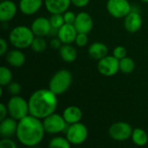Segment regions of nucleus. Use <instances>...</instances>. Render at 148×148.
I'll return each instance as SVG.
<instances>
[{"label":"nucleus","mask_w":148,"mask_h":148,"mask_svg":"<svg viewBox=\"0 0 148 148\" xmlns=\"http://www.w3.org/2000/svg\"><path fill=\"white\" fill-rule=\"evenodd\" d=\"M45 133L42 121L28 114L18 121L16 136L22 145L36 147L42 141Z\"/></svg>","instance_id":"obj_1"},{"label":"nucleus","mask_w":148,"mask_h":148,"mask_svg":"<svg viewBox=\"0 0 148 148\" xmlns=\"http://www.w3.org/2000/svg\"><path fill=\"white\" fill-rule=\"evenodd\" d=\"M42 124L45 132L51 134H60L68 128V123L64 120L63 116L59 114H56V112L44 118L42 120Z\"/></svg>","instance_id":"obj_7"},{"label":"nucleus","mask_w":148,"mask_h":148,"mask_svg":"<svg viewBox=\"0 0 148 148\" xmlns=\"http://www.w3.org/2000/svg\"><path fill=\"white\" fill-rule=\"evenodd\" d=\"M71 144L67 138L56 136L54 137L49 143V147L50 148H69Z\"/></svg>","instance_id":"obj_25"},{"label":"nucleus","mask_w":148,"mask_h":148,"mask_svg":"<svg viewBox=\"0 0 148 148\" xmlns=\"http://www.w3.org/2000/svg\"><path fill=\"white\" fill-rule=\"evenodd\" d=\"M108 48L104 42H93L88 48V55L95 60H101L108 56Z\"/></svg>","instance_id":"obj_21"},{"label":"nucleus","mask_w":148,"mask_h":148,"mask_svg":"<svg viewBox=\"0 0 148 148\" xmlns=\"http://www.w3.org/2000/svg\"><path fill=\"white\" fill-rule=\"evenodd\" d=\"M62 116L66 122L68 123V125H71L81 121L82 118V112L79 107L69 106L64 109Z\"/></svg>","instance_id":"obj_20"},{"label":"nucleus","mask_w":148,"mask_h":148,"mask_svg":"<svg viewBox=\"0 0 148 148\" xmlns=\"http://www.w3.org/2000/svg\"><path fill=\"white\" fill-rule=\"evenodd\" d=\"M143 20L140 14L132 10L125 17H124V27L130 33L138 32L142 27Z\"/></svg>","instance_id":"obj_12"},{"label":"nucleus","mask_w":148,"mask_h":148,"mask_svg":"<svg viewBox=\"0 0 148 148\" xmlns=\"http://www.w3.org/2000/svg\"><path fill=\"white\" fill-rule=\"evenodd\" d=\"M44 3V0H20L19 10L21 12L27 16L36 14Z\"/></svg>","instance_id":"obj_17"},{"label":"nucleus","mask_w":148,"mask_h":148,"mask_svg":"<svg viewBox=\"0 0 148 148\" xmlns=\"http://www.w3.org/2000/svg\"><path fill=\"white\" fill-rule=\"evenodd\" d=\"M107 10L114 18H124L133 10L128 0H108Z\"/></svg>","instance_id":"obj_8"},{"label":"nucleus","mask_w":148,"mask_h":148,"mask_svg":"<svg viewBox=\"0 0 148 148\" xmlns=\"http://www.w3.org/2000/svg\"><path fill=\"white\" fill-rule=\"evenodd\" d=\"M49 19L52 29H56V31L65 23L64 18H63V14H61V13L51 14V16Z\"/></svg>","instance_id":"obj_28"},{"label":"nucleus","mask_w":148,"mask_h":148,"mask_svg":"<svg viewBox=\"0 0 148 148\" xmlns=\"http://www.w3.org/2000/svg\"><path fill=\"white\" fill-rule=\"evenodd\" d=\"M50 45L53 49H60L62 46V42L58 38H54L50 42Z\"/></svg>","instance_id":"obj_37"},{"label":"nucleus","mask_w":148,"mask_h":148,"mask_svg":"<svg viewBox=\"0 0 148 148\" xmlns=\"http://www.w3.org/2000/svg\"><path fill=\"white\" fill-rule=\"evenodd\" d=\"M72 74L68 69H60L51 77L49 88L56 95H61L67 92L72 83Z\"/></svg>","instance_id":"obj_4"},{"label":"nucleus","mask_w":148,"mask_h":148,"mask_svg":"<svg viewBox=\"0 0 148 148\" xmlns=\"http://www.w3.org/2000/svg\"><path fill=\"white\" fill-rule=\"evenodd\" d=\"M78 32L74 24L64 23L57 30V37L62 42L63 44H71L75 42Z\"/></svg>","instance_id":"obj_14"},{"label":"nucleus","mask_w":148,"mask_h":148,"mask_svg":"<svg viewBox=\"0 0 148 148\" xmlns=\"http://www.w3.org/2000/svg\"><path fill=\"white\" fill-rule=\"evenodd\" d=\"M63 18H64V22L65 23H70V24H74L75 18H76V15L70 10H67L63 13Z\"/></svg>","instance_id":"obj_32"},{"label":"nucleus","mask_w":148,"mask_h":148,"mask_svg":"<svg viewBox=\"0 0 148 148\" xmlns=\"http://www.w3.org/2000/svg\"><path fill=\"white\" fill-rule=\"evenodd\" d=\"M28 102L29 114L41 120L55 113L58 105L57 95L49 88H42L33 92Z\"/></svg>","instance_id":"obj_2"},{"label":"nucleus","mask_w":148,"mask_h":148,"mask_svg":"<svg viewBox=\"0 0 148 148\" xmlns=\"http://www.w3.org/2000/svg\"><path fill=\"white\" fill-rule=\"evenodd\" d=\"M8 114L10 117L19 121L29 114V102L19 95H12L7 103Z\"/></svg>","instance_id":"obj_5"},{"label":"nucleus","mask_w":148,"mask_h":148,"mask_svg":"<svg viewBox=\"0 0 148 148\" xmlns=\"http://www.w3.org/2000/svg\"><path fill=\"white\" fill-rule=\"evenodd\" d=\"M90 0H71V3L78 8L85 7L88 4Z\"/></svg>","instance_id":"obj_34"},{"label":"nucleus","mask_w":148,"mask_h":148,"mask_svg":"<svg viewBox=\"0 0 148 148\" xmlns=\"http://www.w3.org/2000/svg\"><path fill=\"white\" fill-rule=\"evenodd\" d=\"M131 138L132 141L138 147H143L147 145L148 142V135L147 132L140 127H137L133 130Z\"/></svg>","instance_id":"obj_23"},{"label":"nucleus","mask_w":148,"mask_h":148,"mask_svg":"<svg viewBox=\"0 0 148 148\" xmlns=\"http://www.w3.org/2000/svg\"><path fill=\"white\" fill-rule=\"evenodd\" d=\"M5 59H6V62L14 68L22 67L26 61L25 55L21 51L20 49H16L8 51L6 53Z\"/></svg>","instance_id":"obj_19"},{"label":"nucleus","mask_w":148,"mask_h":148,"mask_svg":"<svg viewBox=\"0 0 148 148\" xmlns=\"http://www.w3.org/2000/svg\"><path fill=\"white\" fill-rule=\"evenodd\" d=\"M30 28L35 36H42V37L48 36L52 29L49 19L44 16H40L36 18L32 22Z\"/></svg>","instance_id":"obj_13"},{"label":"nucleus","mask_w":148,"mask_h":148,"mask_svg":"<svg viewBox=\"0 0 148 148\" xmlns=\"http://www.w3.org/2000/svg\"><path fill=\"white\" fill-rule=\"evenodd\" d=\"M142 2H144V3H148V0H141Z\"/></svg>","instance_id":"obj_38"},{"label":"nucleus","mask_w":148,"mask_h":148,"mask_svg":"<svg viewBox=\"0 0 148 148\" xmlns=\"http://www.w3.org/2000/svg\"><path fill=\"white\" fill-rule=\"evenodd\" d=\"M7 49H8L7 42H6L3 38H1V39H0V55H1V56L6 55Z\"/></svg>","instance_id":"obj_35"},{"label":"nucleus","mask_w":148,"mask_h":148,"mask_svg":"<svg viewBox=\"0 0 148 148\" xmlns=\"http://www.w3.org/2000/svg\"><path fill=\"white\" fill-rule=\"evenodd\" d=\"M97 69L104 76H113L120 70V60L114 56H106L98 61Z\"/></svg>","instance_id":"obj_9"},{"label":"nucleus","mask_w":148,"mask_h":148,"mask_svg":"<svg viewBox=\"0 0 148 148\" xmlns=\"http://www.w3.org/2000/svg\"><path fill=\"white\" fill-rule=\"evenodd\" d=\"M135 69L134 61L128 56H126L120 60V70L124 74H130Z\"/></svg>","instance_id":"obj_24"},{"label":"nucleus","mask_w":148,"mask_h":148,"mask_svg":"<svg viewBox=\"0 0 148 148\" xmlns=\"http://www.w3.org/2000/svg\"><path fill=\"white\" fill-rule=\"evenodd\" d=\"M8 90H9V92H10V94L11 95H18L19 93L22 90L21 84H19L16 82H11L8 85Z\"/></svg>","instance_id":"obj_31"},{"label":"nucleus","mask_w":148,"mask_h":148,"mask_svg":"<svg viewBox=\"0 0 148 148\" xmlns=\"http://www.w3.org/2000/svg\"><path fill=\"white\" fill-rule=\"evenodd\" d=\"M88 136V130L87 127L81 123H74L69 125L66 129V138L71 145L79 146L86 141Z\"/></svg>","instance_id":"obj_6"},{"label":"nucleus","mask_w":148,"mask_h":148,"mask_svg":"<svg viewBox=\"0 0 148 148\" xmlns=\"http://www.w3.org/2000/svg\"><path fill=\"white\" fill-rule=\"evenodd\" d=\"M59 55L66 62H73L77 58V51L71 44H63L59 49Z\"/></svg>","instance_id":"obj_22"},{"label":"nucleus","mask_w":148,"mask_h":148,"mask_svg":"<svg viewBox=\"0 0 148 148\" xmlns=\"http://www.w3.org/2000/svg\"><path fill=\"white\" fill-rule=\"evenodd\" d=\"M70 4L71 0H44L45 8L50 14H63L69 10Z\"/></svg>","instance_id":"obj_16"},{"label":"nucleus","mask_w":148,"mask_h":148,"mask_svg":"<svg viewBox=\"0 0 148 148\" xmlns=\"http://www.w3.org/2000/svg\"><path fill=\"white\" fill-rule=\"evenodd\" d=\"M17 11L16 3L11 0H3L0 3V21L7 23L12 20Z\"/></svg>","instance_id":"obj_15"},{"label":"nucleus","mask_w":148,"mask_h":148,"mask_svg":"<svg viewBox=\"0 0 148 148\" xmlns=\"http://www.w3.org/2000/svg\"><path fill=\"white\" fill-rule=\"evenodd\" d=\"M16 120L12 117H6L1 121L0 123V134L3 138H10L16 134L17 129Z\"/></svg>","instance_id":"obj_18"},{"label":"nucleus","mask_w":148,"mask_h":148,"mask_svg":"<svg viewBox=\"0 0 148 148\" xmlns=\"http://www.w3.org/2000/svg\"><path fill=\"white\" fill-rule=\"evenodd\" d=\"M127 49L123 46H117L113 50V56L117 59L121 60L127 56Z\"/></svg>","instance_id":"obj_30"},{"label":"nucleus","mask_w":148,"mask_h":148,"mask_svg":"<svg viewBox=\"0 0 148 148\" xmlns=\"http://www.w3.org/2000/svg\"><path fill=\"white\" fill-rule=\"evenodd\" d=\"M12 80V73L10 69L5 66L0 68V85L1 87L8 86Z\"/></svg>","instance_id":"obj_26"},{"label":"nucleus","mask_w":148,"mask_h":148,"mask_svg":"<svg viewBox=\"0 0 148 148\" xmlns=\"http://www.w3.org/2000/svg\"><path fill=\"white\" fill-rule=\"evenodd\" d=\"M1 148H16V144L10 138H3L0 141Z\"/></svg>","instance_id":"obj_33"},{"label":"nucleus","mask_w":148,"mask_h":148,"mask_svg":"<svg viewBox=\"0 0 148 148\" xmlns=\"http://www.w3.org/2000/svg\"><path fill=\"white\" fill-rule=\"evenodd\" d=\"M35 35L31 29L24 25H19L11 29L9 35V41L16 49H27L31 46Z\"/></svg>","instance_id":"obj_3"},{"label":"nucleus","mask_w":148,"mask_h":148,"mask_svg":"<svg viewBox=\"0 0 148 148\" xmlns=\"http://www.w3.org/2000/svg\"><path fill=\"white\" fill-rule=\"evenodd\" d=\"M7 114H8L7 106H5L3 103H1L0 104V121H2L4 118H6L7 117Z\"/></svg>","instance_id":"obj_36"},{"label":"nucleus","mask_w":148,"mask_h":148,"mask_svg":"<svg viewBox=\"0 0 148 148\" xmlns=\"http://www.w3.org/2000/svg\"><path fill=\"white\" fill-rule=\"evenodd\" d=\"M30 48L32 49V50L34 52L36 53H42L43 51H45V49H47V42L45 41V39L42 36H35Z\"/></svg>","instance_id":"obj_27"},{"label":"nucleus","mask_w":148,"mask_h":148,"mask_svg":"<svg viewBox=\"0 0 148 148\" xmlns=\"http://www.w3.org/2000/svg\"><path fill=\"white\" fill-rule=\"evenodd\" d=\"M75 44L78 47H84L88 44V34L85 33H78L75 41Z\"/></svg>","instance_id":"obj_29"},{"label":"nucleus","mask_w":148,"mask_h":148,"mask_svg":"<svg viewBox=\"0 0 148 148\" xmlns=\"http://www.w3.org/2000/svg\"><path fill=\"white\" fill-rule=\"evenodd\" d=\"M78 33L88 34L91 32L94 27V21L92 16L87 12H80L76 15L75 21L74 23Z\"/></svg>","instance_id":"obj_11"},{"label":"nucleus","mask_w":148,"mask_h":148,"mask_svg":"<svg viewBox=\"0 0 148 148\" xmlns=\"http://www.w3.org/2000/svg\"><path fill=\"white\" fill-rule=\"evenodd\" d=\"M133 130L130 124L124 121H119L111 125L108 129V134L116 141H125L131 138Z\"/></svg>","instance_id":"obj_10"}]
</instances>
